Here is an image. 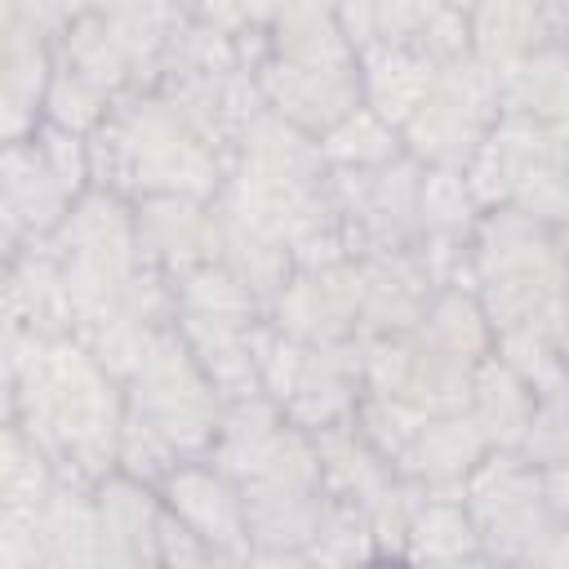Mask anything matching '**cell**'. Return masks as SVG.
Listing matches in <instances>:
<instances>
[{"mask_svg":"<svg viewBox=\"0 0 569 569\" xmlns=\"http://www.w3.org/2000/svg\"><path fill=\"white\" fill-rule=\"evenodd\" d=\"M493 445H489L485 427L471 418V409H453V413H431L413 431V440L396 453V462H400V471H409L418 480H458Z\"/></svg>","mask_w":569,"mask_h":569,"instance_id":"cell-4","label":"cell"},{"mask_svg":"<svg viewBox=\"0 0 569 569\" xmlns=\"http://www.w3.org/2000/svg\"><path fill=\"white\" fill-rule=\"evenodd\" d=\"M320 151H325V160H338L351 169H378V164L400 160L405 142H400V129L391 120H382L373 107L360 102L333 129L320 133Z\"/></svg>","mask_w":569,"mask_h":569,"instance_id":"cell-8","label":"cell"},{"mask_svg":"<svg viewBox=\"0 0 569 569\" xmlns=\"http://www.w3.org/2000/svg\"><path fill=\"white\" fill-rule=\"evenodd\" d=\"M476 196L453 164H431L418 178V227L431 236H458L476 222Z\"/></svg>","mask_w":569,"mask_h":569,"instance_id":"cell-9","label":"cell"},{"mask_svg":"<svg viewBox=\"0 0 569 569\" xmlns=\"http://www.w3.org/2000/svg\"><path fill=\"white\" fill-rule=\"evenodd\" d=\"M196 9H200V18H204L209 27H222V22H231V18H244L240 0H196Z\"/></svg>","mask_w":569,"mask_h":569,"instance_id":"cell-10","label":"cell"},{"mask_svg":"<svg viewBox=\"0 0 569 569\" xmlns=\"http://www.w3.org/2000/svg\"><path fill=\"white\" fill-rule=\"evenodd\" d=\"M76 191L58 178V169L49 164L40 138H9L4 151V218H9V236L31 231L44 236L53 227H62V218L71 213Z\"/></svg>","mask_w":569,"mask_h":569,"instance_id":"cell-1","label":"cell"},{"mask_svg":"<svg viewBox=\"0 0 569 569\" xmlns=\"http://www.w3.org/2000/svg\"><path fill=\"white\" fill-rule=\"evenodd\" d=\"M533 405H538V396L529 391V382L502 356H485L471 369V405L467 409L485 427L489 445H498V449L520 445L525 431H529Z\"/></svg>","mask_w":569,"mask_h":569,"instance_id":"cell-6","label":"cell"},{"mask_svg":"<svg viewBox=\"0 0 569 569\" xmlns=\"http://www.w3.org/2000/svg\"><path fill=\"white\" fill-rule=\"evenodd\" d=\"M436 76H440V67L418 44H400V40H382V36L360 44V93H365V107H373L396 129L422 107V98L436 89Z\"/></svg>","mask_w":569,"mask_h":569,"instance_id":"cell-2","label":"cell"},{"mask_svg":"<svg viewBox=\"0 0 569 569\" xmlns=\"http://www.w3.org/2000/svg\"><path fill=\"white\" fill-rule=\"evenodd\" d=\"M489 120H480L476 111H467L458 98H449L440 84L422 98V107L400 124V142L413 160L427 164H453L462 169L471 160V151L489 138Z\"/></svg>","mask_w":569,"mask_h":569,"instance_id":"cell-3","label":"cell"},{"mask_svg":"<svg viewBox=\"0 0 569 569\" xmlns=\"http://www.w3.org/2000/svg\"><path fill=\"white\" fill-rule=\"evenodd\" d=\"M164 493L173 516L196 533V538H236L240 529H249L244 520V498H236L231 480L213 467H191L178 462L164 476Z\"/></svg>","mask_w":569,"mask_h":569,"instance_id":"cell-5","label":"cell"},{"mask_svg":"<svg viewBox=\"0 0 569 569\" xmlns=\"http://www.w3.org/2000/svg\"><path fill=\"white\" fill-rule=\"evenodd\" d=\"M467 18H471V53L493 71L511 67L516 58L551 40L542 36L547 9L538 0H480Z\"/></svg>","mask_w":569,"mask_h":569,"instance_id":"cell-7","label":"cell"}]
</instances>
